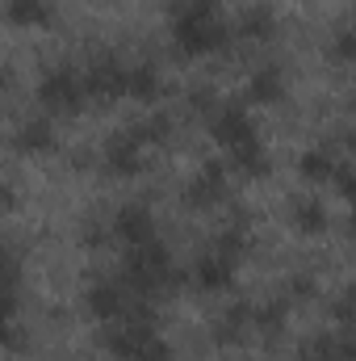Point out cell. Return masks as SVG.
I'll list each match as a JSON object with an SVG mask.
<instances>
[{
	"instance_id": "52a82bcc",
	"label": "cell",
	"mask_w": 356,
	"mask_h": 361,
	"mask_svg": "<svg viewBox=\"0 0 356 361\" xmlns=\"http://www.w3.org/2000/svg\"><path fill=\"white\" fill-rule=\"evenodd\" d=\"M89 311L96 319H105V324L126 319V315H130V294H126V286H122V281H101V286H92L89 290Z\"/></svg>"
},
{
	"instance_id": "7402d4cb",
	"label": "cell",
	"mask_w": 356,
	"mask_h": 361,
	"mask_svg": "<svg viewBox=\"0 0 356 361\" xmlns=\"http://www.w3.org/2000/svg\"><path fill=\"white\" fill-rule=\"evenodd\" d=\"M139 361H172V357H168V349H164V345H155L151 353H143Z\"/></svg>"
},
{
	"instance_id": "7a4b0ae2",
	"label": "cell",
	"mask_w": 356,
	"mask_h": 361,
	"mask_svg": "<svg viewBox=\"0 0 356 361\" xmlns=\"http://www.w3.org/2000/svg\"><path fill=\"white\" fill-rule=\"evenodd\" d=\"M177 281V265L168 257V248L160 240H147V244H134L130 257H126V290H139V294H160Z\"/></svg>"
},
{
	"instance_id": "30bf717a",
	"label": "cell",
	"mask_w": 356,
	"mask_h": 361,
	"mask_svg": "<svg viewBox=\"0 0 356 361\" xmlns=\"http://www.w3.org/2000/svg\"><path fill=\"white\" fill-rule=\"evenodd\" d=\"M113 231H117V240H122L126 248L155 240V223H151V214H147L143 206H126V210H117V219H113Z\"/></svg>"
},
{
	"instance_id": "e0dca14e",
	"label": "cell",
	"mask_w": 356,
	"mask_h": 361,
	"mask_svg": "<svg viewBox=\"0 0 356 361\" xmlns=\"http://www.w3.org/2000/svg\"><path fill=\"white\" fill-rule=\"evenodd\" d=\"M4 17L13 25H42L51 17V0H8L4 4Z\"/></svg>"
},
{
	"instance_id": "ac0fdd59",
	"label": "cell",
	"mask_w": 356,
	"mask_h": 361,
	"mask_svg": "<svg viewBox=\"0 0 356 361\" xmlns=\"http://www.w3.org/2000/svg\"><path fill=\"white\" fill-rule=\"evenodd\" d=\"M272 34H276V21H272L268 8H248V13H243V21H239V38H248V42H268Z\"/></svg>"
},
{
	"instance_id": "5b68a950",
	"label": "cell",
	"mask_w": 356,
	"mask_h": 361,
	"mask_svg": "<svg viewBox=\"0 0 356 361\" xmlns=\"http://www.w3.org/2000/svg\"><path fill=\"white\" fill-rule=\"evenodd\" d=\"M38 101L51 109V114H76L84 105V80L80 72L72 68H59V72H46L42 89H38Z\"/></svg>"
},
{
	"instance_id": "7c38bea8",
	"label": "cell",
	"mask_w": 356,
	"mask_h": 361,
	"mask_svg": "<svg viewBox=\"0 0 356 361\" xmlns=\"http://www.w3.org/2000/svg\"><path fill=\"white\" fill-rule=\"evenodd\" d=\"M13 143H17L21 152H30V156L51 152V147H55V126H51V118H30V122H21V130H17Z\"/></svg>"
},
{
	"instance_id": "4fadbf2b",
	"label": "cell",
	"mask_w": 356,
	"mask_h": 361,
	"mask_svg": "<svg viewBox=\"0 0 356 361\" xmlns=\"http://www.w3.org/2000/svg\"><path fill=\"white\" fill-rule=\"evenodd\" d=\"M231 164H235L239 173H248V177H265L268 156H265V147H260V139L252 135V139H243L239 147H231Z\"/></svg>"
},
{
	"instance_id": "8fae6325",
	"label": "cell",
	"mask_w": 356,
	"mask_h": 361,
	"mask_svg": "<svg viewBox=\"0 0 356 361\" xmlns=\"http://www.w3.org/2000/svg\"><path fill=\"white\" fill-rule=\"evenodd\" d=\"M222 193H227V173H222V164H205L201 177L189 185V206H218Z\"/></svg>"
},
{
	"instance_id": "603a6c76",
	"label": "cell",
	"mask_w": 356,
	"mask_h": 361,
	"mask_svg": "<svg viewBox=\"0 0 356 361\" xmlns=\"http://www.w3.org/2000/svg\"><path fill=\"white\" fill-rule=\"evenodd\" d=\"M302 361H336V357H331V353H323V349H314V353H306Z\"/></svg>"
},
{
	"instance_id": "277c9868",
	"label": "cell",
	"mask_w": 356,
	"mask_h": 361,
	"mask_svg": "<svg viewBox=\"0 0 356 361\" xmlns=\"http://www.w3.org/2000/svg\"><path fill=\"white\" fill-rule=\"evenodd\" d=\"M105 341H109V349H113L122 361H139L143 353H151V349L160 345L155 328H151L143 315H126V319H117V324L109 328Z\"/></svg>"
},
{
	"instance_id": "ffe728a7",
	"label": "cell",
	"mask_w": 356,
	"mask_h": 361,
	"mask_svg": "<svg viewBox=\"0 0 356 361\" xmlns=\"http://www.w3.org/2000/svg\"><path fill=\"white\" fill-rule=\"evenodd\" d=\"M293 223H298L306 235H314V231H323V227H327V214H323V206H319V202H302V206H298V214H293Z\"/></svg>"
},
{
	"instance_id": "3957f363",
	"label": "cell",
	"mask_w": 356,
	"mask_h": 361,
	"mask_svg": "<svg viewBox=\"0 0 356 361\" xmlns=\"http://www.w3.org/2000/svg\"><path fill=\"white\" fill-rule=\"evenodd\" d=\"M239 257H243V235L239 231H231V235H222L201 261H197V286L201 290H227L231 286V277H235V265H239Z\"/></svg>"
},
{
	"instance_id": "ba28073f",
	"label": "cell",
	"mask_w": 356,
	"mask_h": 361,
	"mask_svg": "<svg viewBox=\"0 0 356 361\" xmlns=\"http://www.w3.org/2000/svg\"><path fill=\"white\" fill-rule=\"evenodd\" d=\"M210 130H214V139H218L222 147H239L243 139L256 135L252 118H248L239 105H222V109H214V114H210Z\"/></svg>"
},
{
	"instance_id": "cb8c5ba5",
	"label": "cell",
	"mask_w": 356,
	"mask_h": 361,
	"mask_svg": "<svg viewBox=\"0 0 356 361\" xmlns=\"http://www.w3.org/2000/svg\"><path fill=\"white\" fill-rule=\"evenodd\" d=\"M4 85H8V72H4V68H0V89H4Z\"/></svg>"
},
{
	"instance_id": "8992f818",
	"label": "cell",
	"mask_w": 356,
	"mask_h": 361,
	"mask_svg": "<svg viewBox=\"0 0 356 361\" xmlns=\"http://www.w3.org/2000/svg\"><path fill=\"white\" fill-rule=\"evenodd\" d=\"M80 80H84V97H101V101L126 97V68H122V63H113V59L92 63Z\"/></svg>"
},
{
	"instance_id": "6da1fadb",
	"label": "cell",
	"mask_w": 356,
	"mask_h": 361,
	"mask_svg": "<svg viewBox=\"0 0 356 361\" xmlns=\"http://www.w3.org/2000/svg\"><path fill=\"white\" fill-rule=\"evenodd\" d=\"M177 47L184 55H210L227 42V25L214 17V4L210 0H189L184 8L177 13Z\"/></svg>"
},
{
	"instance_id": "44dd1931",
	"label": "cell",
	"mask_w": 356,
	"mask_h": 361,
	"mask_svg": "<svg viewBox=\"0 0 356 361\" xmlns=\"http://www.w3.org/2000/svg\"><path fill=\"white\" fill-rule=\"evenodd\" d=\"M336 55H340V59H352V34H348V30H340V38H336Z\"/></svg>"
},
{
	"instance_id": "9a60e30c",
	"label": "cell",
	"mask_w": 356,
	"mask_h": 361,
	"mask_svg": "<svg viewBox=\"0 0 356 361\" xmlns=\"http://www.w3.org/2000/svg\"><path fill=\"white\" fill-rule=\"evenodd\" d=\"M160 72L155 68H126V97H134V101H155L160 97Z\"/></svg>"
},
{
	"instance_id": "d6986e66",
	"label": "cell",
	"mask_w": 356,
	"mask_h": 361,
	"mask_svg": "<svg viewBox=\"0 0 356 361\" xmlns=\"http://www.w3.org/2000/svg\"><path fill=\"white\" fill-rule=\"evenodd\" d=\"M134 135H139V139H143V143L151 147V143H164V139L172 135V122H168L164 114H155V118H147V122H139V126H134Z\"/></svg>"
},
{
	"instance_id": "2e32d148",
	"label": "cell",
	"mask_w": 356,
	"mask_h": 361,
	"mask_svg": "<svg viewBox=\"0 0 356 361\" xmlns=\"http://www.w3.org/2000/svg\"><path fill=\"white\" fill-rule=\"evenodd\" d=\"M336 169H340V160H336L331 147H310V152L302 156V177L306 180H331Z\"/></svg>"
},
{
	"instance_id": "5bb4252c",
	"label": "cell",
	"mask_w": 356,
	"mask_h": 361,
	"mask_svg": "<svg viewBox=\"0 0 356 361\" xmlns=\"http://www.w3.org/2000/svg\"><path fill=\"white\" fill-rule=\"evenodd\" d=\"M248 97H252L256 105H276V101L285 97L281 72H276V68H260V72L252 76V85H248Z\"/></svg>"
},
{
	"instance_id": "9c48e42d",
	"label": "cell",
	"mask_w": 356,
	"mask_h": 361,
	"mask_svg": "<svg viewBox=\"0 0 356 361\" xmlns=\"http://www.w3.org/2000/svg\"><path fill=\"white\" fill-rule=\"evenodd\" d=\"M143 152H147V143H143L134 130H126V135L109 139L105 164H109V173H117V177H134V173L143 169Z\"/></svg>"
}]
</instances>
